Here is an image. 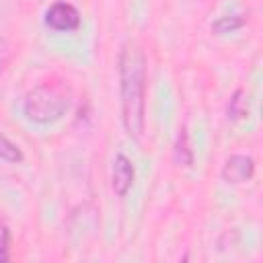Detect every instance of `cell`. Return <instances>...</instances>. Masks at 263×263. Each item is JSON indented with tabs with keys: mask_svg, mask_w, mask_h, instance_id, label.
Here are the masks:
<instances>
[{
	"mask_svg": "<svg viewBox=\"0 0 263 263\" xmlns=\"http://www.w3.org/2000/svg\"><path fill=\"white\" fill-rule=\"evenodd\" d=\"M253 175H255V160L247 154H232L222 166V179L232 185L251 181Z\"/></svg>",
	"mask_w": 263,
	"mask_h": 263,
	"instance_id": "obj_4",
	"label": "cell"
},
{
	"mask_svg": "<svg viewBox=\"0 0 263 263\" xmlns=\"http://www.w3.org/2000/svg\"><path fill=\"white\" fill-rule=\"evenodd\" d=\"M8 245H10V232H8L6 224L0 222V263L2 261H8V257H10V253H8L10 247Z\"/></svg>",
	"mask_w": 263,
	"mask_h": 263,
	"instance_id": "obj_10",
	"label": "cell"
},
{
	"mask_svg": "<svg viewBox=\"0 0 263 263\" xmlns=\"http://www.w3.org/2000/svg\"><path fill=\"white\" fill-rule=\"evenodd\" d=\"M226 113H228V119H232V121H240L249 115V101H247V92L242 88L232 92L228 107H226Z\"/></svg>",
	"mask_w": 263,
	"mask_h": 263,
	"instance_id": "obj_7",
	"label": "cell"
},
{
	"mask_svg": "<svg viewBox=\"0 0 263 263\" xmlns=\"http://www.w3.org/2000/svg\"><path fill=\"white\" fill-rule=\"evenodd\" d=\"M45 25L53 31H74L80 27V12L70 2H53L45 10Z\"/></svg>",
	"mask_w": 263,
	"mask_h": 263,
	"instance_id": "obj_3",
	"label": "cell"
},
{
	"mask_svg": "<svg viewBox=\"0 0 263 263\" xmlns=\"http://www.w3.org/2000/svg\"><path fill=\"white\" fill-rule=\"evenodd\" d=\"M245 23H247V16H245V14H228V16H220L218 21L212 23V33H214V35L234 33V31H238Z\"/></svg>",
	"mask_w": 263,
	"mask_h": 263,
	"instance_id": "obj_8",
	"label": "cell"
},
{
	"mask_svg": "<svg viewBox=\"0 0 263 263\" xmlns=\"http://www.w3.org/2000/svg\"><path fill=\"white\" fill-rule=\"evenodd\" d=\"M173 162L177 166H191L193 164V152L189 148V136H187V127H181L175 148H173Z\"/></svg>",
	"mask_w": 263,
	"mask_h": 263,
	"instance_id": "obj_6",
	"label": "cell"
},
{
	"mask_svg": "<svg viewBox=\"0 0 263 263\" xmlns=\"http://www.w3.org/2000/svg\"><path fill=\"white\" fill-rule=\"evenodd\" d=\"M72 105V92L64 82H41L27 92L23 101V111L33 123L58 121Z\"/></svg>",
	"mask_w": 263,
	"mask_h": 263,
	"instance_id": "obj_2",
	"label": "cell"
},
{
	"mask_svg": "<svg viewBox=\"0 0 263 263\" xmlns=\"http://www.w3.org/2000/svg\"><path fill=\"white\" fill-rule=\"evenodd\" d=\"M6 58H8V43L0 37V74L4 70V64H6Z\"/></svg>",
	"mask_w": 263,
	"mask_h": 263,
	"instance_id": "obj_11",
	"label": "cell"
},
{
	"mask_svg": "<svg viewBox=\"0 0 263 263\" xmlns=\"http://www.w3.org/2000/svg\"><path fill=\"white\" fill-rule=\"evenodd\" d=\"M23 150L14 144V142H10L4 134H0V160H4V162H10V164H18V162H23Z\"/></svg>",
	"mask_w": 263,
	"mask_h": 263,
	"instance_id": "obj_9",
	"label": "cell"
},
{
	"mask_svg": "<svg viewBox=\"0 0 263 263\" xmlns=\"http://www.w3.org/2000/svg\"><path fill=\"white\" fill-rule=\"evenodd\" d=\"M134 179H136V171H134L132 160L125 154H117L115 160H113V171H111V187H113V191L119 197L127 195V191L134 185Z\"/></svg>",
	"mask_w": 263,
	"mask_h": 263,
	"instance_id": "obj_5",
	"label": "cell"
},
{
	"mask_svg": "<svg viewBox=\"0 0 263 263\" xmlns=\"http://www.w3.org/2000/svg\"><path fill=\"white\" fill-rule=\"evenodd\" d=\"M119 99L121 123L129 138L140 140L144 134L146 115V58L136 41H125L119 60Z\"/></svg>",
	"mask_w": 263,
	"mask_h": 263,
	"instance_id": "obj_1",
	"label": "cell"
}]
</instances>
